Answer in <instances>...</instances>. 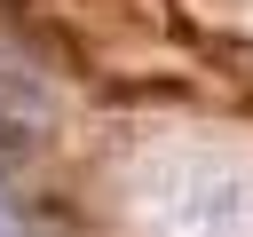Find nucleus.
Masks as SVG:
<instances>
[{
    "instance_id": "1",
    "label": "nucleus",
    "mask_w": 253,
    "mask_h": 237,
    "mask_svg": "<svg viewBox=\"0 0 253 237\" xmlns=\"http://www.w3.org/2000/svg\"><path fill=\"white\" fill-rule=\"evenodd\" d=\"M0 237H47V229H40L32 213H24V198H16L8 182H0Z\"/></svg>"
}]
</instances>
